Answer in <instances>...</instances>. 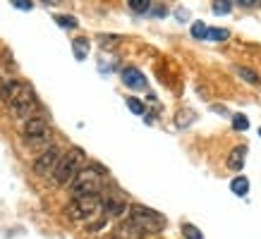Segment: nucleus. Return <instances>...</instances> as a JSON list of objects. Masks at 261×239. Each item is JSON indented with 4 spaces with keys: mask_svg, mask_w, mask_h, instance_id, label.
I'll list each match as a JSON object with an SVG mask.
<instances>
[{
    "mask_svg": "<svg viewBox=\"0 0 261 239\" xmlns=\"http://www.w3.org/2000/svg\"><path fill=\"white\" fill-rule=\"evenodd\" d=\"M103 187H106V172L101 167L89 165L82 167L70 182V194L72 199H89V196H101Z\"/></svg>",
    "mask_w": 261,
    "mask_h": 239,
    "instance_id": "obj_1",
    "label": "nucleus"
},
{
    "mask_svg": "<svg viewBox=\"0 0 261 239\" xmlns=\"http://www.w3.org/2000/svg\"><path fill=\"white\" fill-rule=\"evenodd\" d=\"M8 105H10V112H12L17 120H22V122H27V120L34 117V115H39V98L34 94V86L27 84V81H17V86H15V91H12V96H10Z\"/></svg>",
    "mask_w": 261,
    "mask_h": 239,
    "instance_id": "obj_2",
    "label": "nucleus"
},
{
    "mask_svg": "<svg viewBox=\"0 0 261 239\" xmlns=\"http://www.w3.org/2000/svg\"><path fill=\"white\" fill-rule=\"evenodd\" d=\"M84 151L82 148H70L67 153H63L60 156V160H58L56 170H53V175H50V180H53V184H58V187H63V184H70L72 180H74V175L82 170V165H84Z\"/></svg>",
    "mask_w": 261,
    "mask_h": 239,
    "instance_id": "obj_3",
    "label": "nucleus"
},
{
    "mask_svg": "<svg viewBox=\"0 0 261 239\" xmlns=\"http://www.w3.org/2000/svg\"><path fill=\"white\" fill-rule=\"evenodd\" d=\"M129 220L135 225H139L146 234L163 232V227H166L163 213H159V211H153V208H149V206H142V203H132V206H129Z\"/></svg>",
    "mask_w": 261,
    "mask_h": 239,
    "instance_id": "obj_4",
    "label": "nucleus"
},
{
    "mask_svg": "<svg viewBox=\"0 0 261 239\" xmlns=\"http://www.w3.org/2000/svg\"><path fill=\"white\" fill-rule=\"evenodd\" d=\"M65 213L74 223H91L103 213L101 196H89V199H72L65 206Z\"/></svg>",
    "mask_w": 261,
    "mask_h": 239,
    "instance_id": "obj_5",
    "label": "nucleus"
},
{
    "mask_svg": "<svg viewBox=\"0 0 261 239\" xmlns=\"http://www.w3.org/2000/svg\"><path fill=\"white\" fill-rule=\"evenodd\" d=\"M22 134H24V141L34 146V148H41V146H46L48 148V141H50V125H48V120L43 115H34L24 122L22 127Z\"/></svg>",
    "mask_w": 261,
    "mask_h": 239,
    "instance_id": "obj_6",
    "label": "nucleus"
},
{
    "mask_svg": "<svg viewBox=\"0 0 261 239\" xmlns=\"http://www.w3.org/2000/svg\"><path fill=\"white\" fill-rule=\"evenodd\" d=\"M60 148L58 146H48V148H43V151L39 153V158L34 160V172L39 177H50L53 175V170H56L58 160H60Z\"/></svg>",
    "mask_w": 261,
    "mask_h": 239,
    "instance_id": "obj_7",
    "label": "nucleus"
},
{
    "mask_svg": "<svg viewBox=\"0 0 261 239\" xmlns=\"http://www.w3.org/2000/svg\"><path fill=\"white\" fill-rule=\"evenodd\" d=\"M101 208L106 215L111 218H120L127 211V201L120 191H111V194H101Z\"/></svg>",
    "mask_w": 261,
    "mask_h": 239,
    "instance_id": "obj_8",
    "label": "nucleus"
},
{
    "mask_svg": "<svg viewBox=\"0 0 261 239\" xmlns=\"http://www.w3.org/2000/svg\"><path fill=\"white\" fill-rule=\"evenodd\" d=\"M144 237H146V232L139 225L132 223L129 218L113 227V239H144Z\"/></svg>",
    "mask_w": 261,
    "mask_h": 239,
    "instance_id": "obj_9",
    "label": "nucleus"
},
{
    "mask_svg": "<svg viewBox=\"0 0 261 239\" xmlns=\"http://www.w3.org/2000/svg\"><path fill=\"white\" fill-rule=\"evenodd\" d=\"M120 77H122V84H125L127 88H135V91L146 88V79H144V74L137 70V67H125Z\"/></svg>",
    "mask_w": 261,
    "mask_h": 239,
    "instance_id": "obj_10",
    "label": "nucleus"
},
{
    "mask_svg": "<svg viewBox=\"0 0 261 239\" xmlns=\"http://www.w3.org/2000/svg\"><path fill=\"white\" fill-rule=\"evenodd\" d=\"M245 160H247V146H238V148H232V153H230L228 167L230 170H242Z\"/></svg>",
    "mask_w": 261,
    "mask_h": 239,
    "instance_id": "obj_11",
    "label": "nucleus"
},
{
    "mask_svg": "<svg viewBox=\"0 0 261 239\" xmlns=\"http://www.w3.org/2000/svg\"><path fill=\"white\" fill-rule=\"evenodd\" d=\"M72 53L77 60H87L89 55V41L87 39H74L72 41Z\"/></svg>",
    "mask_w": 261,
    "mask_h": 239,
    "instance_id": "obj_12",
    "label": "nucleus"
},
{
    "mask_svg": "<svg viewBox=\"0 0 261 239\" xmlns=\"http://www.w3.org/2000/svg\"><path fill=\"white\" fill-rule=\"evenodd\" d=\"M230 191L232 194H238V196H247V191H249V180L247 177H235L232 182H230Z\"/></svg>",
    "mask_w": 261,
    "mask_h": 239,
    "instance_id": "obj_13",
    "label": "nucleus"
},
{
    "mask_svg": "<svg viewBox=\"0 0 261 239\" xmlns=\"http://www.w3.org/2000/svg\"><path fill=\"white\" fill-rule=\"evenodd\" d=\"M235 74H238V77H242V79L245 81H249V84H254V86H256V84H261V79H259V74H256V72L254 70H249V67H235Z\"/></svg>",
    "mask_w": 261,
    "mask_h": 239,
    "instance_id": "obj_14",
    "label": "nucleus"
},
{
    "mask_svg": "<svg viewBox=\"0 0 261 239\" xmlns=\"http://www.w3.org/2000/svg\"><path fill=\"white\" fill-rule=\"evenodd\" d=\"M228 36H230L228 29H208V32H206V41H216V43L228 41Z\"/></svg>",
    "mask_w": 261,
    "mask_h": 239,
    "instance_id": "obj_15",
    "label": "nucleus"
},
{
    "mask_svg": "<svg viewBox=\"0 0 261 239\" xmlns=\"http://www.w3.org/2000/svg\"><path fill=\"white\" fill-rule=\"evenodd\" d=\"M129 10H132V12H139V15L151 12V0H129Z\"/></svg>",
    "mask_w": 261,
    "mask_h": 239,
    "instance_id": "obj_16",
    "label": "nucleus"
},
{
    "mask_svg": "<svg viewBox=\"0 0 261 239\" xmlns=\"http://www.w3.org/2000/svg\"><path fill=\"white\" fill-rule=\"evenodd\" d=\"M182 234H185V239H204L201 230H199V227H194L192 223H185V225H182Z\"/></svg>",
    "mask_w": 261,
    "mask_h": 239,
    "instance_id": "obj_17",
    "label": "nucleus"
},
{
    "mask_svg": "<svg viewBox=\"0 0 261 239\" xmlns=\"http://www.w3.org/2000/svg\"><path fill=\"white\" fill-rule=\"evenodd\" d=\"M56 22H58V26H63V29H77V19L72 15H58Z\"/></svg>",
    "mask_w": 261,
    "mask_h": 239,
    "instance_id": "obj_18",
    "label": "nucleus"
},
{
    "mask_svg": "<svg viewBox=\"0 0 261 239\" xmlns=\"http://www.w3.org/2000/svg\"><path fill=\"white\" fill-rule=\"evenodd\" d=\"M206 32H208V26L204 22H194L192 24V36L199 41H206Z\"/></svg>",
    "mask_w": 261,
    "mask_h": 239,
    "instance_id": "obj_19",
    "label": "nucleus"
},
{
    "mask_svg": "<svg viewBox=\"0 0 261 239\" xmlns=\"http://www.w3.org/2000/svg\"><path fill=\"white\" fill-rule=\"evenodd\" d=\"M190 122H194V112L192 110H180L177 112V127H187Z\"/></svg>",
    "mask_w": 261,
    "mask_h": 239,
    "instance_id": "obj_20",
    "label": "nucleus"
},
{
    "mask_svg": "<svg viewBox=\"0 0 261 239\" xmlns=\"http://www.w3.org/2000/svg\"><path fill=\"white\" fill-rule=\"evenodd\" d=\"M232 10V3L230 0H221V3H214V15H228Z\"/></svg>",
    "mask_w": 261,
    "mask_h": 239,
    "instance_id": "obj_21",
    "label": "nucleus"
},
{
    "mask_svg": "<svg viewBox=\"0 0 261 239\" xmlns=\"http://www.w3.org/2000/svg\"><path fill=\"white\" fill-rule=\"evenodd\" d=\"M232 127L240 129V132H245V129H249V120H247L245 115H232Z\"/></svg>",
    "mask_w": 261,
    "mask_h": 239,
    "instance_id": "obj_22",
    "label": "nucleus"
},
{
    "mask_svg": "<svg viewBox=\"0 0 261 239\" xmlns=\"http://www.w3.org/2000/svg\"><path fill=\"white\" fill-rule=\"evenodd\" d=\"M127 108L135 112V115H144V103L139 98H127Z\"/></svg>",
    "mask_w": 261,
    "mask_h": 239,
    "instance_id": "obj_23",
    "label": "nucleus"
},
{
    "mask_svg": "<svg viewBox=\"0 0 261 239\" xmlns=\"http://www.w3.org/2000/svg\"><path fill=\"white\" fill-rule=\"evenodd\" d=\"M118 36H101V46L103 48H113V46H118Z\"/></svg>",
    "mask_w": 261,
    "mask_h": 239,
    "instance_id": "obj_24",
    "label": "nucleus"
},
{
    "mask_svg": "<svg viewBox=\"0 0 261 239\" xmlns=\"http://www.w3.org/2000/svg\"><path fill=\"white\" fill-rule=\"evenodd\" d=\"M12 5H15L17 10H32V8H34L32 3H27V0H15V3H12Z\"/></svg>",
    "mask_w": 261,
    "mask_h": 239,
    "instance_id": "obj_25",
    "label": "nucleus"
},
{
    "mask_svg": "<svg viewBox=\"0 0 261 239\" xmlns=\"http://www.w3.org/2000/svg\"><path fill=\"white\" fill-rule=\"evenodd\" d=\"M240 8H256L259 5V0H238Z\"/></svg>",
    "mask_w": 261,
    "mask_h": 239,
    "instance_id": "obj_26",
    "label": "nucleus"
},
{
    "mask_svg": "<svg viewBox=\"0 0 261 239\" xmlns=\"http://www.w3.org/2000/svg\"><path fill=\"white\" fill-rule=\"evenodd\" d=\"M151 12H153V15H156V17H166V12H168V10H166V8H156V10H151Z\"/></svg>",
    "mask_w": 261,
    "mask_h": 239,
    "instance_id": "obj_27",
    "label": "nucleus"
},
{
    "mask_svg": "<svg viewBox=\"0 0 261 239\" xmlns=\"http://www.w3.org/2000/svg\"><path fill=\"white\" fill-rule=\"evenodd\" d=\"M175 15H177V19H187V17H190V12H187V10H177Z\"/></svg>",
    "mask_w": 261,
    "mask_h": 239,
    "instance_id": "obj_28",
    "label": "nucleus"
},
{
    "mask_svg": "<svg viewBox=\"0 0 261 239\" xmlns=\"http://www.w3.org/2000/svg\"><path fill=\"white\" fill-rule=\"evenodd\" d=\"M259 136H261V127H259Z\"/></svg>",
    "mask_w": 261,
    "mask_h": 239,
    "instance_id": "obj_29",
    "label": "nucleus"
}]
</instances>
